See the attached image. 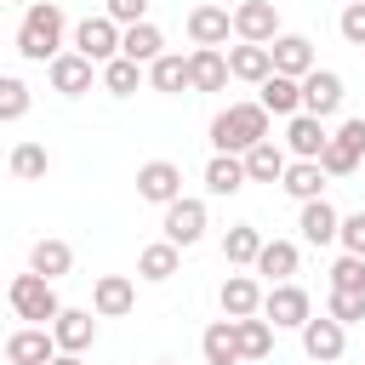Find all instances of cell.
Segmentation results:
<instances>
[{"instance_id":"8","label":"cell","mask_w":365,"mask_h":365,"mask_svg":"<svg viewBox=\"0 0 365 365\" xmlns=\"http://www.w3.org/2000/svg\"><path fill=\"white\" fill-rule=\"evenodd\" d=\"M137 200H148V205H171V200H182V171H177L171 160H148V165H137Z\"/></svg>"},{"instance_id":"3","label":"cell","mask_w":365,"mask_h":365,"mask_svg":"<svg viewBox=\"0 0 365 365\" xmlns=\"http://www.w3.org/2000/svg\"><path fill=\"white\" fill-rule=\"evenodd\" d=\"M6 302H11V314H17V319H29V325H51V319L63 314L57 285H51V279H40V274H17V279L6 285Z\"/></svg>"},{"instance_id":"14","label":"cell","mask_w":365,"mask_h":365,"mask_svg":"<svg viewBox=\"0 0 365 365\" xmlns=\"http://www.w3.org/2000/svg\"><path fill=\"white\" fill-rule=\"evenodd\" d=\"M342 108V74H331V68H314L308 80H302V114H314V120H331Z\"/></svg>"},{"instance_id":"29","label":"cell","mask_w":365,"mask_h":365,"mask_svg":"<svg viewBox=\"0 0 365 365\" xmlns=\"http://www.w3.org/2000/svg\"><path fill=\"white\" fill-rule=\"evenodd\" d=\"M177 262H182V251H177L171 240H154V245H143V251H137V274H143L148 285L171 279V274H177Z\"/></svg>"},{"instance_id":"30","label":"cell","mask_w":365,"mask_h":365,"mask_svg":"<svg viewBox=\"0 0 365 365\" xmlns=\"http://www.w3.org/2000/svg\"><path fill=\"white\" fill-rule=\"evenodd\" d=\"M205 188L222 194V200L240 194V188H245V160H240V154H211V165H205Z\"/></svg>"},{"instance_id":"40","label":"cell","mask_w":365,"mask_h":365,"mask_svg":"<svg viewBox=\"0 0 365 365\" xmlns=\"http://www.w3.org/2000/svg\"><path fill=\"white\" fill-rule=\"evenodd\" d=\"M336 245H342L348 257H365V211L342 217V228H336Z\"/></svg>"},{"instance_id":"10","label":"cell","mask_w":365,"mask_h":365,"mask_svg":"<svg viewBox=\"0 0 365 365\" xmlns=\"http://www.w3.org/2000/svg\"><path fill=\"white\" fill-rule=\"evenodd\" d=\"M342 348H348V331H342L331 314H319V319H308V325H302V354H308L314 365H336V359H342Z\"/></svg>"},{"instance_id":"38","label":"cell","mask_w":365,"mask_h":365,"mask_svg":"<svg viewBox=\"0 0 365 365\" xmlns=\"http://www.w3.org/2000/svg\"><path fill=\"white\" fill-rule=\"evenodd\" d=\"M319 171H325V177H354V171H359V154H354L348 143H336V137H331V143H325V154H319Z\"/></svg>"},{"instance_id":"43","label":"cell","mask_w":365,"mask_h":365,"mask_svg":"<svg viewBox=\"0 0 365 365\" xmlns=\"http://www.w3.org/2000/svg\"><path fill=\"white\" fill-rule=\"evenodd\" d=\"M331 137H336V143H348V148H354V154L365 160V120H359V114H354V120H342V125H336Z\"/></svg>"},{"instance_id":"44","label":"cell","mask_w":365,"mask_h":365,"mask_svg":"<svg viewBox=\"0 0 365 365\" xmlns=\"http://www.w3.org/2000/svg\"><path fill=\"white\" fill-rule=\"evenodd\" d=\"M51 365H86V359H80V354H57Z\"/></svg>"},{"instance_id":"11","label":"cell","mask_w":365,"mask_h":365,"mask_svg":"<svg viewBox=\"0 0 365 365\" xmlns=\"http://www.w3.org/2000/svg\"><path fill=\"white\" fill-rule=\"evenodd\" d=\"M51 359H57L51 325H23L6 336V365H51Z\"/></svg>"},{"instance_id":"16","label":"cell","mask_w":365,"mask_h":365,"mask_svg":"<svg viewBox=\"0 0 365 365\" xmlns=\"http://www.w3.org/2000/svg\"><path fill=\"white\" fill-rule=\"evenodd\" d=\"M228 34H234V11H222V6H194V11H188V40H194V46L222 51Z\"/></svg>"},{"instance_id":"42","label":"cell","mask_w":365,"mask_h":365,"mask_svg":"<svg viewBox=\"0 0 365 365\" xmlns=\"http://www.w3.org/2000/svg\"><path fill=\"white\" fill-rule=\"evenodd\" d=\"M336 29H342V40H348V46H365V0H348V6H342V17H336Z\"/></svg>"},{"instance_id":"5","label":"cell","mask_w":365,"mask_h":365,"mask_svg":"<svg viewBox=\"0 0 365 365\" xmlns=\"http://www.w3.org/2000/svg\"><path fill=\"white\" fill-rule=\"evenodd\" d=\"M120 34H125V29H120L114 17H80V23H74V51L103 68V63L120 57Z\"/></svg>"},{"instance_id":"21","label":"cell","mask_w":365,"mask_h":365,"mask_svg":"<svg viewBox=\"0 0 365 365\" xmlns=\"http://www.w3.org/2000/svg\"><path fill=\"white\" fill-rule=\"evenodd\" d=\"M297 228H302V240H308V245H331V240H336V228H342V211H336L331 200H308V205H302V217H297Z\"/></svg>"},{"instance_id":"34","label":"cell","mask_w":365,"mask_h":365,"mask_svg":"<svg viewBox=\"0 0 365 365\" xmlns=\"http://www.w3.org/2000/svg\"><path fill=\"white\" fill-rule=\"evenodd\" d=\"M148 86L154 91H188V57H177V51L154 57L148 63Z\"/></svg>"},{"instance_id":"27","label":"cell","mask_w":365,"mask_h":365,"mask_svg":"<svg viewBox=\"0 0 365 365\" xmlns=\"http://www.w3.org/2000/svg\"><path fill=\"white\" fill-rule=\"evenodd\" d=\"M279 188H285L297 205L319 200V188H325V171H319V160H291V165H285V177H279Z\"/></svg>"},{"instance_id":"28","label":"cell","mask_w":365,"mask_h":365,"mask_svg":"<svg viewBox=\"0 0 365 365\" xmlns=\"http://www.w3.org/2000/svg\"><path fill=\"white\" fill-rule=\"evenodd\" d=\"M200 354H205V365H240L234 319H211V325H205V336H200Z\"/></svg>"},{"instance_id":"17","label":"cell","mask_w":365,"mask_h":365,"mask_svg":"<svg viewBox=\"0 0 365 365\" xmlns=\"http://www.w3.org/2000/svg\"><path fill=\"white\" fill-rule=\"evenodd\" d=\"M217 302H222V319H251V314H262V285L251 274H228Z\"/></svg>"},{"instance_id":"18","label":"cell","mask_w":365,"mask_h":365,"mask_svg":"<svg viewBox=\"0 0 365 365\" xmlns=\"http://www.w3.org/2000/svg\"><path fill=\"white\" fill-rule=\"evenodd\" d=\"M228 86V51L194 46L188 51V91H222Z\"/></svg>"},{"instance_id":"23","label":"cell","mask_w":365,"mask_h":365,"mask_svg":"<svg viewBox=\"0 0 365 365\" xmlns=\"http://www.w3.org/2000/svg\"><path fill=\"white\" fill-rule=\"evenodd\" d=\"M297 262H302V251H297V240H262V251H257V274H268L274 285H285L291 274H297Z\"/></svg>"},{"instance_id":"15","label":"cell","mask_w":365,"mask_h":365,"mask_svg":"<svg viewBox=\"0 0 365 365\" xmlns=\"http://www.w3.org/2000/svg\"><path fill=\"white\" fill-rule=\"evenodd\" d=\"M137 308V285L125 279V274H103L97 285H91V314L97 319H120V314H131Z\"/></svg>"},{"instance_id":"6","label":"cell","mask_w":365,"mask_h":365,"mask_svg":"<svg viewBox=\"0 0 365 365\" xmlns=\"http://www.w3.org/2000/svg\"><path fill=\"white\" fill-rule=\"evenodd\" d=\"M234 34H240L245 46H274V40H279V11H274V0H240V6H234Z\"/></svg>"},{"instance_id":"12","label":"cell","mask_w":365,"mask_h":365,"mask_svg":"<svg viewBox=\"0 0 365 365\" xmlns=\"http://www.w3.org/2000/svg\"><path fill=\"white\" fill-rule=\"evenodd\" d=\"M268 57H274V74H285V80H308V74L319 68L308 34H279V40L268 46Z\"/></svg>"},{"instance_id":"22","label":"cell","mask_w":365,"mask_h":365,"mask_svg":"<svg viewBox=\"0 0 365 365\" xmlns=\"http://www.w3.org/2000/svg\"><path fill=\"white\" fill-rule=\"evenodd\" d=\"M74 268V251H68V240H34L29 245V274H40V279H63Z\"/></svg>"},{"instance_id":"20","label":"cell","mask_w":365,"mask_h":365,"mask_svg":"<svg viewBox=\"0 0 365 365\" xmlns=\"http://www.w3.org/2000/svg\"><path fill=\"white\" fill-rule=\"evenodd\" d=\"M274 74V57H268V46H228V80H245V86H262Z\"/></svg>"},{"instance_id":"2","label":"cell","mask_w":365,"mask_h":365,"mask_svg":"<svg viewBox=\"0 0 365 365\" xmlns=\"http://www.w3.org/2000/svg\"><path fill=\"white\" fill-rule=\"evenodd\" d=\"M257 143H268V108L262 103H228L211 120V148L217 154H251Z\"/></svg>"},{"instance_id":"45","label":"cell","mask_w":365,"mask_h":365,"mask_svg":"<svg viewBox=\"0 0 365 365\" xmlns=\"http://www.w3.org/2000/svg\"><path fill=\"white\" fill-rule=\"evenodd\" d=\"M160 365H177V359H160Z\"/></svg>"},{"instance_id":"9","label":"cell","mask_w":365,"mask_h":365,"mask_svg":"<svg viewBox=\"0 0 365 365\" xmlns=\"http://www.w3.org/2000/svg\"><path fill=\"white\" fill-rule=\"evenodd\" d=\"M51 342H57V354H86L97 342V314L91 308H63L51 319Z\"/></svg>"},{"instance_id":"4","label":"cell","mask_w":365,"mask_h":365,"mask_svg":"<svg viewBox=\"0 0 365 365\" xmlns=\"http://www.w3.org/2000/svg\"><path fill=\"white\" fill-rule=\"evenodd\" d=\"M262 319H268L274 331H302V325L314 319V302H308V291H302L297 279H285V285H268V291H262Z\"/></svg>"},{"instance_id":"24","label":"cell","mask_w":365,"mask_h":365,"mask_svg":"<svg viewBox=\"0 0 365 365\" xmlns=\"http://www.w3.org/2000/svg\"><path fill=\"white\" fill-rule=\"evenodd\" d=\"M257 103H262L268 114H279V120H291V114H302V80H285V74H268V80H262V91H257Z\"/></svg>"},{"instance_id":"35","label":"cell","mask_w":365,"mask_h":365,"mask_svg":"<svg viewBox=\"0 0 365 365\" xmlns=\"http://www.w3.org/2000/svg\"><path fill=\"white\" fill-rule=\"evenodd\" d=\"M46 171H51V154H46L40 143H17V148H11V177L34 182V177H46Z\"/></svg>"},{"instance_id":"33","label":"cell","mask_w":365,"mask_h":365,"mask_svg":"<svg viewBox=\"0 0 365 365\" xmlns=\"http://www.w3.org/2000/svg\"><path fill=\"white\" fill-rule=\"evenodd\" d=\"M143 74H148L143 63H131V57H114V63H103V74H97V80H103V91H108V97H131V91L143 86Z\"/></svg>"},{"instance_id":"25","label":"cell","mask_w":365,"mask_h":365,"mask_svg":"<svg viewBox=\"0 0 365 365\" xmlns=\"http://www.w3.org/2000/svg\"><path fill=\"white\" fill-rule=\"evenodd\" d=\"M120 57H131V63H154V57H165V34L154 29V23H131L125 34H120Z\"/></svg>"},{"instance_id":"13","label":"cell","mask_w":365,"mask_h":365,"mask_svg":"<svg viewBox=\"0 0 365 365\" xmlns=\"http://www.w3.org/2000/svg\"><path fill=\"white\" fill-rule=\"evenodd\" d=\"M165 240L182 251V245H200L205 240V200H171L165 205Z\"/></svg>"},{"instance_id":"36","label":"cell","mask_w":365,"mask_h":365,"mask_svg":"<svg viewBox=\"0 0 365 365\" xmlns=\"http://www.w3.org/2000/svg\"><path fill=\"white\" fill-rule=\"evenodd\" d=\"M325 314H331L342 331L359 325V319H365V291H331V297H325Z\"/></svg>"},{"instance_id":"32","label":"cell","mask_w":365,"mask_h":365,"mask_svg":"<svg viewBox=\"0 0 365 365\" xmlns=\"http://www.w3.org/2000/svg\"><path fill=\"white\" fill-rule=\"evenodd\" d=\"M234 336H240V359H268V354H274V325H268L262 314L234 319Z\"/></svg>"},{"instance_id":"39","label":"cell","mask_w":365,"mask_h":365,"mask_svg":"<svg viewBox=\"0 0 365 365\" xmlns=\"http://www.w3.org/2000/svg\"><path fill=\"white\" fill-rule=\"evenodd\" d=\"M331 291H365V257H336L331 262Z\"/></svg>"},{"instance_id":"19","label":"cell","mask_w":365,"mask_h":365,"mask_svg":"<svg viewBox=\"0 0 365 365\" xmlns=\"http://www.w3.org/2000/svg\"><path fill=\"white\" fill-rule=\"evenodd\" d=\"M325 143H331L325 120H314V114H291V125H285V148H291L297 160H319Z\"/></svg>"},{"instance_id":"41","label":"cell","mask_w":365,"mask_h":365,"mask_svg":"<svg viewBox=\"0 0 365 365\" xmlns=\"http://www.w3.org/2000/svg\"><path fill=\"white\" fill-rule=\"evenodd\" d=\"M103 17H114L120 29H131V23H148V0H103Z\"/></svg>"},{"instance_id":"1","label":"cell","mask_w":365,"mask_h":365,"mask_svg":"<svg viewBox=\"0 0 365 365\" xmlns=\"http://www.w3.org/2000/svg\"><path fill=\"white\" fill-rule=\"evenodd\" d=\"M63 29H68V17L57 0H29L23 23H17V51L29 63H51V57H63Z\"/></svg>"},{"instance_id":"31","label":"cell","mask_w":365,"mask_h":365,"mask_svg":"<svg viewBox=\"0 0 365 365\" xmlns=\"http://www.w3.org/2000/svg\"><path fill=\"white\" fill-rule=\"evenodd\" d=\"M257 251H262V228H251V222H234V228L222 234V262H234V268H251V262H257Z\"/></svg>"},{"instance_id":"37","label":"cell","mask_w":365,"mask_h":365,"mask_svg":"<svg viewBox=\"0 0 365 365\" xmlns=\"http://www.w3.org/2000/svg\"><path fill=\"white\" fill-rule=\"evenodd\" d=\"M23 114H29V86L17 74H0V125H11Z\"/></svg>"},{"instance_id":"26","label":"cell","mask_w":365,"mask_h":365,"mask_svg":"<svg viewBox=\"0 0 365 365\" xmlns=\"http://www.w3.org/2000/svg\"><path fill=\"white\" fill-rule=\"evenodd\" d=\"M240 160H245V182H279V177H285V165H291V160H285V148H279L274 137H268V143H257V148H251V154H240Z\"/></svg>"},{"instance_id":"7","label":"cell","mask_w":365,"mask_h":365,"mask_svg":"<svg viewBox=\"0 0 365 365\" xmlns=\"http://www.w3.org/2000/svg\"><path fill=\"white\" fill-rule=\"evenodd\" d=\"M46 74H51V91H57V97H86V91H91V80H97L103 68H97V63H86L80 51H63V57H51V63H46Z\"/></svg>"}]
</instances>
